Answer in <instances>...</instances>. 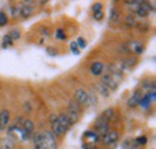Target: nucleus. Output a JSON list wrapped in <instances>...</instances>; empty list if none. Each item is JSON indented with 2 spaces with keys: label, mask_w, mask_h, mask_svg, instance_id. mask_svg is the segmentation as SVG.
Wrapping results in <instances>:
<instances>
[{
  "label": "nucleus",
  "mask_w": 156,
  "mask_h": 149,
  "mask_svg": "<svg viewBox=\"0 0 156 149\" xmlns=\"http://www.w3.org/2000/svg\"><path fill=\"white\" fill-rule=\"evenodd\" d=\"M20 7H15V6L11 7V13H12L13 17H16L17 15H20Z\"/></svg>",
  "instance_id": "obj_35"
},
{
  "label": "nucleus",
  "mask_w": 156,
  "mask_h": 149,
  "mask_svg": "<svg viewBox=\"0 0 156 149\" xmlns=\"http://www.w3.org/2000/svg\"><path fill=\"white\" fill-rule=\"evenodd\" d=\"M12 40H11V37L9 36V34L7 35H5L4 38H2V48H7L9 46H11L12 45Z\"/></svg>",
  "instance_id": "obj_24"
},
{
  "label": "nucleus",
  "mask_w": 156,
  "mask_h": 149,
  "mask_svg": "<svg viewBox=\"0 0 156 149\" xmlns=\"http://www.w3.org/2000/svg\"><path fill=\"white\" fill-rule=\"evenodd\" d=\"M88 105L89 106H96L98 105V97L95 96V94L94 93H88Z\"/></svg>",
  "instance_id": "obj_21"
},
{
  "label": "nucleus",
  "mask_w": 156,
  "mask_h": 149,
  "mask_svg": "<svg viewBox=\"0 0 156 149\" xmlns=\"http://www.w3.org/2000/svg\"><path fill=\"white\" fill-rule=\"evenodd\" d=\"M105 70V65L101 63V61H95L93 63V65L90 66V72L94 74V76H100L102 74Z\"/></svg>",
  "instance_id": "obj_15"
},
{
  "label": "nucleus",
  "mask_w": 156,
  "mask_h": 149,
  "mask_svg": "<svg viewBox=\"0 0 156 149\" xmlns=\"http://www.w3.org/2000/svg\"><path fill=\"white\" fill-rule=\"evenodd\" d=\"M20 13L23 18H29L34 13V7L33 6H29V5H23L20 7Z\"/></svg>",
  "instance_id": "obj_17"
},
{
  "label": "nucleus",
  "mask_w": 156,
  "mask_h": 149,
  "mask_svg": "<svg viewBox=\"0 0 156 149\" xmlns=\"http://www.w3.org/2000/svg\"><path fill=\"white\" fill-rule=\"evenodd\" d=\"M7 22H9V19H7L6 13H5V12H0V27L6 25V24H7Z\"/></svg>",
  "instance_id": "obj_27"
},
{
  "label": "nucleus",
  "mask_w": 156,
  "mask_h": 149,
  "mask_svg": "<svg viewBox=\"0 0 156 149\" xmlns=\"http://www.w3.org/2000/svg\"><path fill=\"white\" fill-rule=\"evenodd\" d=\"M147 96H148V97L150 99V101H151V102H154V101L156 100V93H155V90H154V89L149 90V92H148V94H147Z\"/></svg>",
  "instance_id": "obj_32"
},
{
  "label": "nucleus",
  "mask_w": 156,
  "mask_h": 149,
  "mask_svg": "<svg viewBox=\"0 0 156 149\" xmlns=\"http://www.w3.org/2000/svg\"><path fill=\"white\" fill-rule=\"evenodd\" d=\"M75 100L77 101L80 106L83 105H88V92L84 89H77L75 94Z\"/></svg>",
  "instance_id": "obj_12"
},
{
  "label": "nucleus",
  "mask_w": 156,
  "mask_h": 149,
  "mask_svg": "<svg viewBox=\"0 0 156 149\" xmlns=\"http://www.w3.org/2000/svg\"><path fill=\"white\" fill-rule=\"evenodd\" d=\"M102 9H103V6H102V4H101V2H96V4H94V5H93V13L98 12V11H102Z\"/></svg>",
  "instance_id": "obj_31"
},
{
  "label": "nucleus",
  "mask_w": 156,
  "mask_h": 149,
  "mask_svg": "<svg viewBox=\"0 0 156 149\" xmlns=\"http://www.w3.org/2000/svg\"><path fill=\"white\" fill-rule=\"evenodd\" d=\"M76 43H77L78 48H83V49H84V48L87 47V41H85L83 37H78Z\"/></svg>",
  "instance_id": "obj_28"
},
{
  "label": "nucleus",
  "mask_w": 156,
  "mask_h": 149,
  "mask_svg": "<svg viewBox=\"0 0 156 149\" xmlns=\"http://www.w3.org/2000/svg\"><path fill=\"white\" fill-rule=\"evenodd\" d=\"M109 20L113 24H117L120 20V12H119L118 7H115V6H113L111 9V11H109Z\"/></svg>",
  "instance_id": "obj_16"
},
{
  "label": "nucleus",
  "mask_w": 156,
  "mask_h": 149,
  "mask_svg": "<svg viewBox=\"0 0 156 149\" xmlns=\"http://www.w3.org/2000/svg\"><path fill=\"white\" fill-rule=\"evenodd\" d=\"M95 129L98 130V136L103 137L108 131H109V120H107L106 118H103L102 115H100L96 122H95Z\"/></svg>",
  "instance_id": "obj_4"
},
{
  "label": "nucleus",
  "mask_w": 156,
  "mask_h": 149,
  "mask_svg": "<svg viewBox=\"0 0 156 149\" xmlns=\"http://www.w3.org/2000/svg\"><path fill=\"white\" fill-rule=\"evenodd\" d=\"M117 77L121 78V76H115V74H105L102 76V79H101V83L105 84L109 90L114 92L118 89V85H119V81L117 79Z\"/></svg>",
  "instance_id": "obj_3"
},
{
  "label": "nucleus",
  "mask_w": 156,
  "mask_h": 149,
  "mask_svg": "<svg viewBox=\"0 0 156 149\" xmlns=\"http://www.w3.org/2000/svg\"><path fill=\"white\" fill-rule=\"evenodd\" d=\"M139 2H140V1H139ZM135 12L137 13V16H139L140 18H145V17L149 16V12H148L147 10H144L143 7H140V5H138V7L135 10Z\"/></svg>",
  "instance_id": "obj_20"
},
{
  "label": "nucleus",
  "mask_w": 156,
  "mask_h": 149,
  "mask_svg": "<svg viewBox=\"0 0 156 149\" xmlns=\"http://www.w3.org/2000/svg\"><path fill=\"white\" fill-rule=\"evenodd\" d=\"M70 48H71V52H72L73 54H76V56L79 54V48H78V46H77V43H76V42H71Z\"/></svg>",
  "instance_id": "obj_30"
},
{
  "label": "nucleus",
  "mask_w": 156,
  "mask_h": 149,
  "mask_svg": "<svg viewBox=\"0 0 156 149\" xmlns=\"http://www.w3.org/2000/svg\"><path fill=\"white\" fill-rule=\"evenodd\" d=\"M35 124L31 119H24L20 125V138L22 140H29L30 136L34 133Z\"/></svg>",
  "instance_id": "obj_2"
},
{
  "label": "nucleus",
  "mask_w": 156,
  "mask_h": 149,
  "mask_svg": "<svg viewBox=\"0 0 156 149\" xmlns=\"http://www.w3.org/2000/svg\"><path fill=\"white\" fill-rule=\"evenodd\" d=\"M139 105H140L143 108H148V107H150L151 101H150V99H149L147 95H144V96H142V99H140V101H139Z\"/></svg>",
  "instance_id": "obj_23"
},
{
  "label": "nucleus",
  "mask_w": 156,
  "mask_h": 149,
  "mask_svg": "<svg viewBox=\"0 0 156 149\" xmlns=\"http://www.w3.org/2000/svg\"><path fill=\"white\" fill-rule=\"evenodd\" d=\"M55 37L60 40V41H65L66 40V34H65V31L62 30V29H57V31H55Z\"/></svg>",
  "instance_id": "obj_25"
},
{
  "label": "nucleus",
  "mask_w": 156,
  "mask_h": 149,
  "mask_svg": "<svg viewBox=\"0 0 156 149\" xmlns=\"http://www.w3.org/2000/svg\"><path fill=\"white\" fill-rule=\"evenodd\" d=\"M142 96H143V93H142L140 89L135 90L133 94L131 95V97L127 100V106H129L130 108H135V107H137V106L139 105V101H140Z\"/></svg>",
  "instance_id": "obj_9"
},
{
  "label": "nucleus",
  "mask_w": 156,
  "mask_h": 149,
  "mask_svg": "<svg viewBox=\"0 0 156 149\" xmlns=\"http://www.w3.org/2000/svg\"><path fill=\"white\" fill-rule=\"evenodd\" d=\"M118 140H119V132L114 130H109L103 137H102V141L106 146H111V144H114L117 143Z\"/></svg>",
  "instance_id": "obj_8"
},
{
  "label": "nucleus",
  "mask_w": 156,
  "mask_h": 149,
  "mask_svg": "<svg viewBox=\"0 0 156 149\" xmlns=\"http://www.w3.org/2000/svg\"><path fill=\"white\" fill-rule=\"evenodd\" d=\"M49 122H51V128H52V132L55 137H60L64 135L62 132V129L60 126V123H59V119H58V115L57 114H52L49 117Z\"/></svg>",
  "instance_id": "obj_6"
},
{
  "label": "nucleus",
  "mask_w": 156,
  "mask_h": 149,
  "mask_svg": "<svg viewBox=\"0 0 156 149\" xmlns=\"http://www.w3.org/2000/svg\"><path fill=\"white\" fill-rule=\"evenodd\" d=\"M9 36L11 37V40H12V41L20 40V30H17V29H15V30H12V31L9 34Z\"/></svg>",
  "instance_id": "obj_26"
},
{
  "label": "nucleus",
  "mask_w": 156,
  "mask_h": 149,
  "mask_svg": "<svg viewBox=\"0 0 156 149\" xmlns=\"http://www.w3.org/2000/svg\"><path fill=\"white\" fill-rule=\"evenodd\" d=\"M34 148L35 149H46L44 140L41 132H36L34 135Z\"/></svg>",
  "instance_id": "obj_13"
},
{
  "label": "nucleus",
  "mask_w": 156,
  "mask_h": 149,
  "mask_svg": "<svg viewBox=\"0 0 156 149\" xmlns=\"http://www.w3.org/2000/svg\"><path fill=\"white\" fill-rule=\"evenodd\" d=\"M96 89H98V94H100L101 96H103V97H108V96L111 95V90H109L105 84H102L101 82H98V84H96Z\"/></svg>",
  "instance_id": "obj_18"
},
{
  "label": "nucleus",
  "mask_w": 156,
  "mask_h": 149,
  "mask_svg": "<svg viewBox=\"0 0 156 149\" xmlns=\"http://www.w3.org/2000/svg\"><path fill=\"white\" fill-rule=\"evenodd\" d=\"M135 142H136L139 147H143V146H145V144H147V137H144V136L138 137V138L135 140Z\"/></svg>",
  "instance_id": "obj_29"
},
{
  "label": "nucleus",
  "mask_w": 156,
  "mask_h": 149,
  "mask_svg": "<svg viewBox=\"0 0 156 149\" xmlns=\"http://www.w3.org/2000/svg\"><path fill=\"white\" fill-rule=\"evenodd\" d=\"M80 111H82V106L78 104L76 100H71L69 102V112L66 113L71 124H76L79 120V115H80Z\"/></svg>",
  "instance_id": "obj_1"
},
{
  "label": "nucleus",
  "mask_w": 156,
  "mask_h": 149,
  "mask_svg": "<svg viewBox=\"0 0 156 149\" xmlns=\"http://www.w3.org/2000/svg\"><path fill=\"white\" fill-rule=\"evenodd\" d=\"M16 147V142L10 138V137H5L0 140V149H13Z\"/></svg>",
  "instance_id": "obj_14"
},
{
  "label": "nucleus",
  "mask_w": 156,
  "mask_h": 149,
  "mask_svg": "<svg viewBox=\"0 0 156 149\" xmlns=\"http://www.w3.org/2000/svg\"><path fill=\"white\" fill-rule=\"evenodd\" d=\"M93 15H94V18L96 19V20L103 19V11H98V12H95V13H93Z\"/></svg>",
  "instance_id": "obj_34"
},
{
  "label": "nucleus",
  "mask_w": 156,
  "mask_h": 149,
  "mask_svg": "<svg viewBox=\"0 0 156 149\" xmlns=\"http://www.w3.org/2000/svg\"><path fill=\"white\" fill-rule=\"evenodd\" d=\"M46 149H58V143H57V137L53 135L52 131H44L42 132Z\"/></svg>",
  "instance_id": "obj_5"
},
{
  "label": "nucleus",
  "mask_w": 156,
  "mask_h": 149,
  "mask_svg": "<svg viewBox=\"0 0 156 149\" xmlns=\"http://www.w3.org/2000/svg\"><path fill=\"white\" fill-rule=\"evenodd\" d=\"M58 119H59L60 126H61V129H62V132H64V133L67 132V131L71 129L72 124H71V122H70V119H69V117H67L66 113H61V114H59Z\"/></svg>",
  "instance_id": "obj_11"
},
{
  "label": "nucleus",
  "mask_w": 156,
  "mask_h": 149,
  "mask_svg": "<svg viewBox=\"0 0 156 149\" xmlns=\"http://www.w3.org/2000/svg\"><path fill=\"white\" fill-rule=\"evenodd\" d=\"M41 34H42V35H46V36H49V31H48L47 28H42V29H41Z\"/></svg>",
  "instance_id": "obj_36"
},
{
  "label": "nucleus",
  "mask_w": 156,
  "mask_h": 149,
  "mask_svg": "<svg viewBox=\"0 0 156 149\" xmlns=\"http://www.w3.org/2000/svg\"><path fill=\"white\" fill-rule=\"evenodd\" d=\"M46 51H47V53H48L49 56H58V51H57V49H54L53 47H47V48H46Z\"/></svg>",
  "instance_id": "obj_33"
},
{
  "label": "nucleus",
  "mask_w": 156,
  "mask_h": 149,
  "mask_svg": "<svg viewBox=\"0 0 156 149\" xmlns=\"http://www.w3.org/2000/svg\"><path fill=\"white\" fill-rule=\"evenodd\" d=\"M10 123V111L9 110H1L0 111V131L6 130L9 128Z\"/></svg>",
  "instance_id": "obj_10"
},
{
  "label": "nucleus",
  "mask_w": 156,
  "mask_h": 149,
  "mask_svg": "<svg viewBox=\"0 0 156 149\" xmlns=\"http://www.w3.org/2000/svg\"><path fill=\"white\" fill-rule=\"evenodd\" d=\"M124 48H127L126 52H132V53L139 54L144 51V45L140 43L139 41H130L124 46Z\"/></svg>",
  "instance_id": "obj_7"
},
{
  "label": "nucleus",
  "mask_w": 156,
  "mask_h": 149,
  "mask_svg": "<svg viewBox=\"0 0 156 149\" xmlns=\"http://www.w3.org/2000/svg\"><path fill=\"white\" fill-rule=\"evenodd\" d=\"M114 113H115V111H114L113 108H107L106 111L102 112V114H101V115H102L103 118H106L107 120H109V122H111V120H112V118L114 117Z\"/></svg>",
  "instance_id": "obj_19"
},
{
  "label": "nucleus",
  "mask_w": 156,
  "mask_h": 149,
  "mask_svg": "<svg viewBox=\"0 0 156 149\" xmlns=\"http://www.w3.org/2000/svg\"><path fill=\"white\" fill-rule=\"evenodd\" d=\"M133 25H136V19H135V17L132 16V15H129L127 17H126V19H125V27L126 28H132Z\"/></svg>",
  "instance_id": "obj_22"
}]
</instances>
